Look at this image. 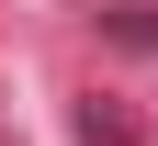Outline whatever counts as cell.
<instances>
[{"mask_svg": "<svg viewBox=\"0 0 158 146\" xmlns=\"http://www.w3.org/2000/svg\"><path fill=\"white\" fill-rule=\"evenodd\" d=\"M79 146H147V124H135L124 101H90V112H79Z\"/></svg>", "mask_w": 158, "mask_h": 146, "instance_id": "1", "label": "cell"}]
</instances>
